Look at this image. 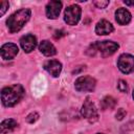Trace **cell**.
<instances>
[{"instance_id": "cell-25", "label": "cell", "mask_w": 134, "mask_h": 134, "mask_svg": "<svg viewBox=\"0 0 134 134\" xmlns=\"http://www.w3.org/2000/svg\"><path fill=\"white\" fill-rule=\"evenodd\" d=\"M96 134H104V133H96Z\"/></svg>"}, {"instance_id": "cell-3", "label": "cell", "mask_w": 134, "mask_h": 134, "mask_svg": "<svg viewBox=\"0 0 134 134\" xmlns=\"http://www.w3.org/2000/svg\"><path fill=\"white\" fill-rule=\"evenodd\" d=\"M118 47L119 45L113 41H97L90 46L92 49L90 55H95L98 52L102 57H109L112 55L118 49Z\"/></svg>"}, {"instance_id": "cell-9", "label": "cell", "mask_w": 134, "mask_h": 134, "mask_svg": "<svg viewBox=\"0 0 134 134\" xmlns=\"http://www.w3.org/2000/svg\"><path fill=\"white\" fill-rule=\"evenodd\" d=\"M20 45H21L22 49L25 52L29 53V52H31L36 48V46H37V39H36V37L34 35L27 34V35L21 37V39H20Z\"/></svg>"}, {"instance_id": "cell-17", "label": "cell", "mask_w": 134, "mask_h": 134, "mask_svg": "<svg viewBox=\"0 0 134 134\" xmlns=\"http://www.w3.org/2000/svg\"><path fill=\"white\" fill-rule=\"evenodd\" d=\"M119 134H134V119L121 126L119 130Z\"/></svg>"}, {"instance_id": "cell-4", "label": "cell", "mask_w": 134, "mask_h": 134, "mask_svg": "<svg viewBox=\"0 0 134 134\" xmlns=\"http://www.w3.org/2000/svg\"><path fill=\"white\" fill-rule=\"evenodd\" d=\"M95 86H96L95 79L89 75L80 76L74 82V88L79 92H92Z\"/></svg>"}, {"instance_id": "cell-12", "label": "cell", "mask_w": 134, "mask_h": 134, "mask_svg": "<svg viewBox=\"0 0 134 134\" xmlns=\"http://www.w3.org/2000/svg\"><path fill=\"white\" fill-rule=\"evenodd\" d=\"M114 30L113 25L107 20H100L95 25V34L98 36L109 35Z\"/></svg>"}, {"instance_id": "cell-8", "label": "cell", "mask_w": 134, "mask_h": 134, "mask_svg": "<svg viewBox=\"0 0 134 134\" xmlns=\"http://www.w3.org/2000/svg\"><path fill=\"white\" fill-rule=\"evenodd\" d=\"M19 52V48L16 44L14 43H6L4 45H2L1 49H0V53H1V58L3 60H13Z\"/></svg>"}, {"instance_id": "cell-21", "label": "cell", "mask_w": 134, "mask_h": 134, "mask_svg": "<svg viewBox=\"0 0 134 134\" xmlns=\"http://www.w3.org/2000/svg\"><path fill=\"white\" fill-rule=\"evenodd\" d=\"M93 4L97 7V8H105V7H107V5H109V1L108 0H105V1H99V0H97V1H94L93 2Z\"/></svg>"}, {"instance_id": "cell-23", "label": "cell", "mask_w": 134, "mask_h": 134, "mask_svg": "<svg viewBox=\"0 0 134 134\" xmlns=\"http://www.w3.org/2000/svg\"><path fill=\"white\" fill-rule=\"evenodd\" d=\"M124 3L127 4V5H134V1H128V0H125Z\"/></svg>"}, {"instance_id": "cell-18", "label": "cell", "mask_w": 134, "mask_h": 134, "mask_svg": "<svg viewBox=\"0 0 134 134\" xmlns=\"http://www.w3.org/2000/svg\"><path fill=\"white\" fill-rule=\"evenodd\" d=\"M39 119V114L37 112H31L26 116V121L28 124H34Z\"/></svg>"}, {"instance_id": "cell-11", "label": "cell", "mask_w": 134, "mask_h": 134, "mask_svg": "<svg viewBox=\"0 0 134 134\" xmlns=\"http://www.w3.org/2000/svg\"><path fill=\"white\" fill-rule=\"evenodd\" d=\"M44 69L53 77L60 75L62 71V64L58 60H49L44 63Z\"/></svg>"}, {"instance_id": "cell-10", "label": "cell", "mask_w": 134, "mask_h": 134, "mask_svg": "<svg viewBox=\"0 0 134 134\" xmlns=\"http://www.w3.org/2000/svg\"><path fill=\"white\" fill-rule=\"evenodd\" d=\"M62 8V2L58 0H52L46 5V16L49 19H57L60 15Z\"/></svg>"}, {"instance_id": "cell-19", "label": "cell", "mask_w": 134, "mask_h": 134, "mask_svg": "<svg viewBox=\"0 0 134 134\" xmlns=\"http://www.w3.org/2000/svg\"><path fill=\"white\" fill-rule=\"evenodd\" d=\"M117 89H118L120 92L127 93V92H128V85H127L126 81L119 80V81H118V84H117Z\"/></svg>"}, {"instance_id": "cell-13", "label": "cell", "mask_w": 134, "mask_h": 134, "mask_svg": "<svg viewBox=\"0 0 134 134\" xmlns=\"http://www.w3.org/2000/svg\"><path fill=\"white\" fill-rule=\"evenodd\" d=\"M131 18V13L124 7H120L115 12V20L119 25H127L128 23H130Z\"/></svg>"}, {"instance_id": "cell-6", "label": "cell", "mask_w": 134, "mask_h": 134, "mask_svg": "<svg viewBox=\"0 0 134 134\" xmlns=\"http://www.w3.org/2000/svg\"><path fill=\"white\" fill-rule=\"evenodd\" d=\"M117 67L122 73H131L134 71V55L122 53L117 60Z\"/></svg>"}, {"instance_id": "cell-16", "label": "cell", "mask_w": 134, "mask_h": 134, "mask_svg": "<svg viewBox=\"0 0 134 134\" xmlns=\"http://www.w3.org/2000/svg\"><path fill=\"white\" fill-rule=\"evenodd\" d=\"M100 105H102V108H103L104 110H106V109H112V108L115 107L116 100H115L112 96H106V97L103 98Z\"/></svg>"}, {"instance_id": "cell-15", "label": "cell", "mask_w": 134, "mask_h": 134, "mask_svg": "<svg viewBox=\"0 0 134 134\" xmlns=\"http://www.w3.org/2000/svg\"><path fill=\"white\" fill-rule=\"evenodd\" d=\"M18 127V122L13 119V118H7L1 121L0 124V133L1 134H6L12 131H14Z\"/></svg>"}, {"instance_id": "cell-14", "label": "cell", "mask_w": 134, "mask_h": 134, "mask_svg": "<svg viewBox=\"0 0 134 134\" xmlns=\"http://www.w3.org/2000/svg\"><path fill=\"white\" fill-rule=\"evenodd\" d=\"M39 50L41 51V53H43L46 57H52L57 53V49L53 46L52 43H50L47 40H43L40 45H39Z\"/></svg>"}, {"instance_id": "cell-20", "label": "cell", "mask_w": 134, "mask_h": 134, "mask_svg": "<svg viewBox=\"0 0 134 134\" xmlns=\"http://www.w3.org/2000/svg\"><path fill=\"white\" fill-rule=\"evenodd\" d=\"M8 6H9V4H8L7 1H1L0 2V16H3L5 14Z\"/></svg>"}, {"instance_id": "cell-1", "label": "cell", "mask_w": 134, "mask_h": 134, "mask_svg": "<svg viewBox=\"0 0 134 134\" xmlns=\"http://www.w3.org/2000/svg\"><path fill=\"white\" fill-rule=\"evenodd\" d=\"M25 90L22 85L14 84L12 86L5 87L1 91V100L5 107H13L17 105L24 96Z\"/></svg>"}, {"instance_id": "cell-7", "label": "cell", "mask_w": 134, "mask_h": 134, "mask_svg": "<svg viewBox=\"0 0 134 134\" xmlns=\"http://www.w3.org/2000/svg\"><path fill=\"white\" fill-rule=\"evenodd\" d=\"M81 114H82L83 117H85L89 121L96 120L97 116H98L95 105L89 98H86V100L84 102V104L82 106V109H81Z\"/></svg>"}, {"instance_id": "cell-2", "label": "cell", "mask_w": 134, "mask_h": 134, "mask_svg": "<svg viewBox=\"0 0 134 134\" xmlns=\"http://www.w3.org/2000/svg\"><path fill=\"white\" fill-rule=\"evenodd\" d=\"M30 15H31V12L29 8H21L15 12L13 15H10L6 20L8 31L12 34H15L21 30L25 25V23L29 20Z\"/></svg>"}, {"instance_id": "cell-22", "label": "cell", "mask_w": 134, "mask_h": 134, "mask_svg": "<svg viewBox=\"0 0 134 134\" xmlns=\"http://www.w3.org/2000/svg\"><path fill=\"white\" fill-rule=\"evenodd\" d=\"M126 115H127V112H126L122 108H119V109L117 110L116 114H115V117H116V119L121 120V119H124V117H126Z\"/></svg>"}, {"instance_id": "cell-24", "label": "cell", "mask_w": 134, "mask_h": 134, "mask_svg": "<svg viewBox=\"0 0 134 134\" xmlns=\"http://www.w3.org/2000/svg\"><path fill=\"white\" fill-rule=\"evenodd\" d=\"M132 97H133V99H134V90H133V92H132Z\"/></svg>"}, {"instance_id": "cell-5", "label": "cell", "mask_w": 134, "mask_h": 134, "mask_svg": "<svg viewBox=\"0 0 134 134\" xmlns=\"http://www.w3.org/2000/svg\"><path fill=\"white\" fill-rule=\"evenodd\" d=\"M81 14L82 9L79 5L76 4H71L69 5L64 13V20L68 25H76L81 19Z\"/></svg>"}]
</instances>
